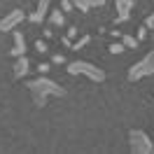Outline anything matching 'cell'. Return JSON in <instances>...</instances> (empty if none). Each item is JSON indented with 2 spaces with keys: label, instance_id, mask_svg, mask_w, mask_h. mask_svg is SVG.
<instances>
[{
  "label": "cell",
  "instance_id": "cell-1",
  "mask_svg": "<svg viewBox=\"0 0 154 154\" xmlns=\"http://www.w3.org/2000/svg\"><path fill=\"white\" fill-rule=\"evenodd\" d=\"M26 87H28V91L33 94V103H35L38 107L47 105V96L49 94H51V96H63V94H66V89L58 87L56 82H51V79L45 77V75H40L38 79H30Z\"/></svg>",
  "mask_w": 154,
  "mask_h": 154
},
{
  "label": "cell",
  "instance_id": "cell-2",
  "mask_svg": "<svg viewBox=\"0 0 154 154\" xmlns=\"http://www.w3.org/2000/svg\"><path fill=\"white\" fill-rule=\"evenodd\" d=\"M68 72L70 75H87L94 82H103L105 79V70L96 68L94 63H89V61H72V63H68Z\"/></svg>",
  "mask_w": 154,
  "mask_h": 154
},
{
  "label": "cell",
  "instance_id": "cell-3",
  "mask_svg": "<svg viewBox=\"0 0 154 154\" xmlns=\"http://www.w3.org/2000/svg\"><path fill=\"white\" fill-rule=\"evenodd\" d=\"M147 75H154V51H149V54H145L138 63H133L131 66V70H128V79L131 82H138V79H143V77Z\"/></svg>",
  "mask_w": 154,
  "mask_h": 154
},
{
  "label": "cell",
  "instance_id": "cell-4",
  "mask_svg": "<svg viewBox=\"0 0 154 154\" xmlns=\"http://www.w3.org/2000/svg\"><path fill=\"white\" fill-rule=\"evenodd\" d=\"M128 143H131V149H133L135 154H149L152 152V140H149V135L145 133V131L133 128V131L128 133Z\"/></svg>",
  "mask_w": 154,
  "mask_h": 154
},
{
  "label": "cell",
  "instance_id": "cell-5",
  "mask_svg": "<svg viewBox=\"0 0 154 154\" xmlns=\"http://www.w3.org/2000/svg\"><path fill=\"white\" fill-rule=\"evenodd\" d=\"M21 21H23V12H21V10L7 12V14L0 19V33H5V30H14Z\"/></svg>",
  "mask_w": 154,
  "mask_h": 154
},
{
  "label": "cell",
  "instance_id": "cell-6",
  "mask_svg": "<svg viewBox=\"0 0 154 154\" xmlns=\"http://www.w3.org/2000/svg\"><path fill=\"white\" fill-rule=\"evenodd\" d=\"M115 7L119 12V17H117V23H122V21L128 19V14L133 10V0H115Z\"/></svg>",
  "mask_w": 154,
  "mask_h": 154
},
{
  "label": "cell",
  "instance_id": "cell-7",
  "mask_svg": "<svg viewBox=\"0 0 154 154\" xmlns=\"http://www.w3.org/2000/svg\"><path fill=\"white\" fill-rule=\"evenodd\" d=\"M49 2H51V0H40L38 2V12H33L28 17L33 23H42V21H45V17H47V12H49Z\"/></svg>",
  "mask_w": 154,
  "mask_h": 154
},
{
  "label": "cell",
  "instance_id": "cell-8",
  "mask_svg": "<svg viewBox=\"0 0 154 154\" xmlns=\"http://www.w3.org/2000/svg\"><path fill=\"white\" fill-rule=\"evenodd\" d=\"M26 54V40L21 35V30H14V49H12V56H21Z\"/></svg>",
  "mask_w": 154,
  "mask_h": 154
},
{
  "label": "cell",
  "instance_id": "cell-9",
  "mask_svg": "<svg viewBox=\"0 0 154 154\" xmlns=\"http://www.w3.org/2000/svg\"><path fill=\"white\" fill-rule=\"evenodd\" d=\"M28 72V58H26V54H21V56H17V63H14V77H23Z\"/></svg>",
  "mask_w": 154,
  "mask_h": 154
},
{
  "label": "cell",
  "instance_id": "cell-10",
  "mask_svg": "<svg viewBox=\"0 0 154 154\" xmlns=\"http://www.w3.org/2000/svg\"><path fill=\"white\" fill-rule=\"evenodd\" d=\"M122 45H124V49H135L138 47V40L133 35H122Z\"/></svg>",
  "mask_w": 154,
  "mask_h": 154
},
{
  "label": "cell",
  "instance_id": "cell-11",
  "mask_svg": "<svg viewBox=\"0 0 154 154\" xmlns=\"http://www.w3.org/2000/svg\"><path fill=\"white\" fill-rule=\"evenodd\" d=\"M51 23H56V26H63V23H66V17H63V12H58V10L51 12Z\"/></svg>",
  "mask_w": 154,
  "mask_h": 154
},
{
  "label": "cell",
  "instance_id": "cell-12",
  "mask_svg": "<svg viewBox=\"0 0 154 154\" xmlns=\"http://www.w3.org/2000/svg\"><path fill=\"white\" fill-rule=\"evenodd\" d=\"M70 2H72V7H77V10H79V12H84V14H87V12L91 10L87 0H70Z\"/></svg>",
  "mask_w": 154,
  "mask_h": 154
},
{
  "label": "cell",
  "instance_id": "cell-13",
  "mask_svg": "<svg viewBox=\"0 0 154 154\" xmlns=\"http://www.w3.org/2000/svg\"><path fill=\"white\" fill-rule=\"evenodd\" d=\"M84 45H89V35H82V38H79L75 45H72V49H82Z\"/></svg>",
  "mask_w": 154,
  "mask_h": 154
},
{
  "label": "cell",
  "instance_id": "cell-14",
  "mask_svg": "<svg viewBox=\"0 0 154 154\" xmlns=\"http://www.w3.org/2000/svg\"><path fill=\"white\" fill-rule=\"evenodd\" d=\"M110 51H112V54H122V51H124V45H122V42H112V45H110Z\"/></svg>",
  "mask_w": 154,
  "mask_h": 154
},
{
  "label": "cell",
  "instance_id": "cell-15",
  "mask_svg": "<svg viewBox=\"0 0 154 154\" xmlns=\"http://www.w3.org/2000/svg\"><path fill=\"white\" fill-rule=\"evenodd\" d=\"M61 10H63V12H72L75 7H72V2H70V0H61Z\"/></svg>",
  "mask_w": 154,
  "mask_h": 154
},
{
  "label": "cell",
  "instance_id": "cell-16",
  "mask_svg": "<svg viewBox=\"0 0 154 154\" xmlns=\"http://www.w3.org/2000/svg\"><path fill=\"white\" fill-rule=\"evenodd\" d=\"M145 38H147V26H140V28H138V38H135V40L140 42V40H145Z\"/></svg>",
  "mask_w": 154,
  "mask_h": 154
},
{
  "label": "cell",
  "instance_id": "cell-17",
  "mask_svg": "<svg viewBox=\"0 0 154 154\" xmlns=\"http://www.w3.org/2000/svg\"><path fill=\"white\" fill-rule=\"evenodd\" d=\"M35 49H38L40 54H42V51H47V42H45V40H38V42H35Z\"/></svg>",
  "mask_w": 154,
  "mask_h": 154
},
{
  "label": "cell",
  "instance_id": "cell-18",
  "mask_svg": "<svg viewBox=\"0 0 154 154\" xmlns=\"http://www.w3.org/2000/svg\"><path fill=\"white\" fill-rule=\"evenodd\" d=\"M51 61H54L56 66H61V63H66V56H63V54H54V56H51Z\"/></svg>",
  "mask_w": 154,
  "mask_h": 154
},
{
  "label": "cell",
  "instance_id": "cell-19",
  "mask_svg": "<svg viewBox=\"0 0 154 154\" xmlns=\"http://www.w3.org/2000/svg\"><path fill=\"white\" fill-rule=\"evenodd\" d=\"M145 26H147V30H154V14H149V17H147Z\"/></svg>",
  "mask_w": 154,
  "mask_h": 154
},
{
  "label": "cell",
  "instance_id": "cell-20",
  "mask_svg": "<svg viewBox=\"0 0 154 154\" xmlns=\"http://www.w3.org/2000/svg\"><path fill=\"white\" fill-rule=\"evenodd\" d=\"M40 72H42V75H47V72H49V70H51V66H49V63H40Z\"/></svg>",
  "mask_w": 154,
  "mask_h": 154
},
{
  "label": "cell",
  "instance_id": "cell-21",
  "mask_svg": "<svg viewBox=\"0 0 154 154\" xmlns=\"http://www.w3.org/2000/svg\"><path fill=\"white\" fill-rule=\"evenodd\" d=\"M89 7H100V5H105V0H87Z\"/></svg>",
  "mask_w": 154,
  "mask_h": 154
},
{
  "label": "cell",
  "instance_id": "cell-22",
  "mask_svg": "<svg viewBox=\"0 0 154 154\" xmlns=\"http://www.w3.org/2000/svg\"><path fill=\"white\" fill-rule=\"evenodd\" d=\"M75 35H77V28H75V26H72V28H68V38L72 40V38H75Z\"/></svg>",
  "mask_w": 154,
  "mask_h": 154
},
{
  "label": "cell",
  "instance_id": "cell-23",
  "mask_svg": "<svg viewBox=\"0 0 154 154\" xmlns=\"http://www.w3.org/2000/svg\"><path fill=\"white\" fill-rule=\"evenodd\" d=\"M152 152H154V147H152Z\"/></svg>",
  "mask_w": 154,
  "mask_h": 154
}]
</instances>
